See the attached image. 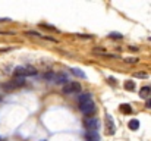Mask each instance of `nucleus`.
Segmentation results:
<instances>
[{"mask_svg": "<svg viewBox=\"0 0 151 141\" xmlns=\"http://www.w3.org/2000/svg\"><path fill=\"white\" fill-rule=\"evenodd\" d=\"M13 75L16 78H25V77L37 75V71L35 68H31V66H16L13 71Z\"/></svg>", "mask_w": 151, "mask_h": 141, "instance_id": "nucleus-1", "label": "nucleus"}, {"mask_svg": "<svg viewBox=\"0 0 151 141\" xmlns=\"http://www.w3.org/2000/svg\"><path fill=\"white\" fill-rule=\"evenodd\" d=\"M84 127L87 132H99V129L101 128V121L99 118H87L84 121Z\"/></svg>", "mask_w": 151, "mask_h": 141, "instance_id": "nucleus-2", "label": "nucleus"}, {"mask_svg": "<svg viewBox=\"0 0 151 141\" xmlns=\"http://www.w3.org/2000/svg\"><path fill=\"white\" fill-rule=\"evenodd\" d=\"M24 85H25V80H24V78H15V80H12V81H9V82H4V84L1 85V88L6 90V91H12V90L21 88V87H24Z\"/></svg>", "mask_w": 151, "mask_h": 141, "instance_id": "nucleus-3", "label": "nucleus"}, {"mask_svg": "<svg viewBox=\"0 0 151 141\" xmlns=\"http://www.w3.org/2000/svg\"><path fill=\"white\" fill-rule=\"evenodd\" d=\"M62 91H63V94H76L81 91V84L75 82V81H69L66 85H63Z\"/></svg>", "mask_w": 151, "mask_h": 141, "instance_id": "nucleus-4", "label": "nucleus"}, {"mask_svg": "<svg viewBox=\"0 0 151 141\" xmlns=\"http://www.w3.org/2000/svg\"><path fill=\"white\" fill-rule=\"evenodd\" d=\"M79 110L84 113V115H91L94 110H96V104L94 101H90V103H85V104H79Z\"/></svg>", "mask_w": 151, "mask_h": 141, "instance_id": "nucleus-5", "label": "nucleus"}, {"mask_svg": "<svg viewBox=\"0 0 151 141\" xmlns=\"http://www.w3.org/2000/svg\"><path fill=\"white\" fill-rule=\"evenodd\" d=\"M104 121H106V129H107V134H109V135H113L114 131H116V125H114L111 116H110V115H106V119H104Z\"/></svg>", "mask_w": 151, "mask_h": 141, "instance_id": "nucleus-6", "label": "nucleus"}, {"mask_svg": "<svg viewBox=\"0 0 151 141\" xmlns=\"http://www.w3.org/2000/svg\"><path fill=\"white\" fill-rule=\"evenodd\" d=\"M69 82V78H68V75L66 74H63V72H60V74H56V78H54V82L53 84H68Z\"/></svg>", "mask_w": 151, "mask_h": 141, "instance_id": "nucleus-7", "label": "nucleus"}, {"mask_svg": "<svg viewBox=\"0 0 151 141\" xmlns=\"http://www.w3.org/2000/svg\"><path fill=\"white\" fill-rule=\"evenodd\" d=\"M93 101V94L91 93H82L79 94V98H78V104H85V103H90Z\"/></svg>", "mask_w": 151, "mask_h": 141, "instance_id": "nucleus-8", "label": "nucleus"}, {"mask_svg": "<svg viewBox=\"0 0 151 141\" xmlns=\"http://www.w3.org/2000/svg\"><path fill=\"white\" fill-rule=\"evenodd\" d=\"M139 97L141 98H150L151 97V88L150 87H142L141 90H139Z\"/></svg>", "mask_w": 151, "mask_h": 141, "instance_id": "nucleus-9", "label": "nucleus"}, {"mask_svg": "<svg viewBox=\"0 0 151 141\" xmlns=\"http://www.w3.org/2000/svg\"><path fill=\"white\" fill-rule=\"evenodd\" d=\"M70 71H72V74H73L75 77H79V78H82V80H85V78H87L85 72H84L82 69H79V68H72Z\"/></svg>", "mask_w": 151, "mask_h": 141, "instance_id": "nucleus-10", "label": "nucleus"}, {"mask_svg": "<svg viewBox=\"0 0 151 141\" xmlns=\"http://www.w3.org/2000/svg\"><path fill=\"white\" fill-rule=\"evenodd\" d=\"M87 141H100V134L99 132H87Z\"/></svg>", "mask_w": 151, "mask_h": 141, "instance_id": "nucleus-11", "label": "nucleus"}, {"mask_svg": "<svg viewBox=\"0 0 151 141\" xmlns=\"http://www.w3.org/2000/svg\"><path fill=\"white\" fill-rule=\"evenodd\" d=\"M129 129L138 131V129H139V121H138V119H131V121H129Z\"/></svg>", "mask_w": 151, "mask_h": 141, "instance_id": "nucleus-12", "label": "nucleus"}, {"mask_svg": "<svg viewBox=\"0 0 151 141\" xmlns=\"http://www.w3.org/2000/svg\"><path fill=\"white\" fill-rule=\"evenodd\" d=\"M123 87H125V90H128V91H134V90H135V82H134L132 80H128V81L123 84Z\"/></svg>", "mask_w": 151, "mask_h": 141, "instance_id": "nucleus-13", "label": "nucleus"}, {"mask_svg": "<svg viewBox=\"0 0 151 141\" xmlns=\"http://www.w3.org/2000/svg\"><path fill=\"white\" fill-rule=\"evenodd\" d=\"M43 78H44V80H47V81H50V82H54L56 72H46V74L43 75Z\"/></svg>", "mask_w": 151, "mask_h": 141, "instance_id": "nucleus-14", "label": "nucleus"}, {"mask_svg": "<svg viewBox=\"0 0 151 141\" xmlns=\"http://www.w3.org/2000/svg\"><path fill=\"white\" fill-rule=\"evenodd\" d=\"M120 112L122 113H131L132 112V107L129 104H120Z\"/></svg>", "mask_w": 151, "mask_h": 141, "instance_id": "nucleus-15", "label": "nucleus"}, {"mask_svg": "<svg viewBox=\"0 0 151 141\" xmlns=\"http://www.w3.org/2000/svg\"><path fill=\"white\" fill-rule=\"evenodd\" d=\"M109 37H110V38H116V40L123 38V35H122L120 33H110V34H109Z\"/></svg>", "mask_w": 151, "mask_h": 141, "instance_id": "nucleus-16", "label": "nucleus"}, {"mask_svg": "<svg viewBox=\"0 0 151 141\" xmlns=\"http://www.w3.org/2000/svg\"><path fill=\"white\" fill-rule=\"evenodd\" d=\"M126 63H138V60L139 59H137V57H126V59H123Z\"/></svg>", "mask_w": 151, "mask_h": 141, "instance_id": "nucleus-17", "label": "nucleus"}, {"mask_svg": "<svg viewBox=\"0 0 151 141\" xmlns=\"http://www.w3.org/2000/svg\"><path fill=\"white\" fill-rule=\"evenodd\" d=\"M134 77L135 78H147V74H144V72H135Z\"/></svg>", "mask_w": 151, "mask_h": 141, "instance_id": "nucleus-18", "label": "nucleus"}, {"mask_svg": "<svg viewBox=\"0 0 151 141\" xmlns=\"http://www.w3.org/2000/svg\"><path fill=\"white\" fill-rule=\"evenodd\" d=\"M78 37H79V38H87V40L93 38V35H87V34H78Z\"/></svg>", "mask_w": 151, "mask_h": 141, "instance_id": "nucleus-19", "label": "nucleus"}, {"mask_svg": "<svg viewBox=\"0 0 151 141\" xmlns=\"http://www.w3.org/2000/svg\"><path fill=\"white\" fill-rule=\"evenodd\" d=\"M41 27H43V28H49V30H53V31H57V30H56L54 27H51V25H47V24H41Z\"/></svg>", "mask_w": 151, "mask_h": 141, "instance_id": "nucleus-20", "label": "nucleus"}, {"mask_svg": "<svg viewBox=\"0 0 151 141\" xmlns=\"http://www.w3.org/2000/svg\"><path fill=\"white\" fill-rule=\"evenodd\" d=\"M145 107H147V109H151V97L145 101Z\"/></svg>", "mask_w": 151, "mask_h": 141, "instance_id": "nucleus-21", "label": "nucleus"}, {"mask_svg": "<svg viewBox=\"0 0 151 141\" xmlns=\"http://www.w3.org/2000/svg\"><path fill=\"white\" fill-rule=\"evenodd\" d=\"M7 21H10L9 18H0V22H7Z\"/></svg>", "mask_w": 151, "mask_h": 141, "instance_id": "nucleus-22", "label": "nucleus"}, {"mask_svg": "<svg viewBox=\"0 0 151 141\" xmlns=\"http://www.w3.org/2000/svg\"><path fill=\"white\" fill-rule=\"evenodd\" d=\"M109 81H110V82H111V84H116V80H113V78H111V77H110V78H109Z\"/></svg>", "mask_w": 151, "mask_h": 141, "instance_id": "nucleus-23", "label": "nucleus"}, {"mask_svg": "<svg viewBox=\"0 0 151 141\" xmlns=\"http://www.w3.org/2000/svg\"><path fill=\"white\" fill-rule=\"evenodd\" d=\"M131 50H132V51H137V50H138V47H134V46H131Z\"/></svg>", "mask_w": 151, "mask_h": 141, "instance_id": "nucleus-24", "label": "nucleus"}, {"mask_svg": "<svg viewBox=\"0 0 151 141\" xmlns=\"http://www.w3.org/2000/svg\"><path fill=\"white\" fill-rule=\"evenodd\" d=\"M150 41H151V37H150Z\"/></svg>", "mask_w": 151, "mask_h": 141, "instance_id": "nucleus-25", "label": "nucleus"}]
</instances>
